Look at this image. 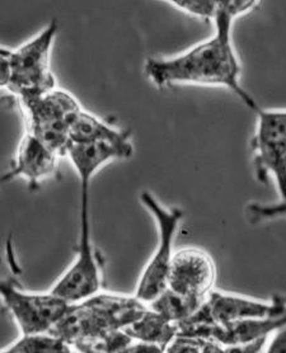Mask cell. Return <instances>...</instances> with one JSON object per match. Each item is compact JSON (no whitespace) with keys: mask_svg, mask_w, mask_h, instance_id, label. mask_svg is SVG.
<instances>
[{"mask_svg":"<svg viewBox=\"0 0 286 353\" xmlns=\"http://www.w3.org/2000/svg\"><path fill=\"white\" fill-rule=\"evenodd\" d=\"M285 312L286 296L275 295L270 301H263L213 290L199 312L184 323L225 327L242 321L266 319Z\"/></svg>","mask_w":286,"mask_h":353,"instance_id":"obj_9","label":"cell"},{"mask_svg":"<svg viewBox=\"0 0 286 353\" xmlns=\"http://www.w3.org/2000/svg\"><path fill=\"white\" fill-rule=\"evenodd\" d=\"M251 140L254 174L258 182L274 181L280 201H286V110L258 108Z\"/></svg>","mask_w":286,"mask_h":353,"instance_id":"obj_7","label":"cell"},{"mask_svg":"<svg viewBox=\"0 0 286 353\" xmlns=\"http://www.w3.org/2000/svg\"><path fill=\"white\" fill-rule=\"evenodd\" d=\"M146 309L148 305L135 295L98 292L82 303L73 304L51 333L74 347L104 332L126 330Z\"/></svg>","mask_w":286,"mask_h":353,"instance_id":"obj_3","label":"cell"},{"mask_svg":"<svg viewBox=\"0 0 286 353\" xmlns=\"http://www.w3.org/2000/svg\"><path fill=\"white\" fill-rule=\"evenodd\" d=\"M205 342L207 341L200 338L177 334L175 339L166 347L164 353H201Z\"/></svg>","mask_w":286,"mask_h":353,"instance_id":"obj_20","label":"cell"},{"mask_svg":"<svg viewBox=\"0 0 286 353\" xmlns=\"http://www.w3.org/2000/svg\"><path fill=\"white\" fill-rule=\"evenodd\" d=\"M19 105L27 120V132L66 158L73 122L83 110L79 101L70 92L56 88L42 96L21 99Z\"/></svg>","mask_w":286,"mask_h":353,"instance_id":"obj_5","label":"cell"},{"mask_svg":"<svg viewBox=\"0 0 286 353\" xmlns=\"http://www.w3.org/2000/svg\"><path fill=\"white\" fill-rule=\"evenodd\" d=\"M0 296L22 336L51 333L73 305L50 291L30 292L12 281H1Z\"/></svg>","mask_w":286,"mask_h":353,"instance_id":"obj_8","label":"cell"},{"mask_svg":"<svg viewBox=\"0 0 286 353\" xmlns=\"http://www.w3.org/2000/svg\"><path fill=\"white\" fill-rule=\"evenodd\" d=\"M121 353H164V348L159 345H148L143 342L133 341Z\"/></svg>","mask_w":286,"mask_h":353,"instance_id":"obj_22","label":"cell"},{"mask_svg":"<svg viewBox=\"0 0 286 353\" xmlns=\"http://www.w3.org/2000/svg\"><path fill=\"white\" fill-rule=\"evenodd\" d=\"M286 327V312L281 315L260 321H242L225 327L182 324L178 327V334L187 337L200 338L204 341L216 342L222 347H234L254 343L269 338L281 328Z\"/></svg>","mask_w":286,"mask_h":353,"instance_id":"obj_12","label":"cell"},{"mask_svg":"<svg viewBox=\"0 0 286 353\" xmlns=\"http://www.w3.org/2000/svg\"><path fill=\"white\" fill-rule=\"evenodd\" d=\"M216 281L214 259L204 249L187 247L175 252L168 273L167 289L181 296L207 301Z\"/></svg>","mask_w":286,"mask_h":353,"instance_id":"obj_10","label":"cell"},{"mask_svg":"<svg viewBox=\"0 0 286 353\" xmlns=\"http://www.w3.org/2000/svg\"><path fill=\"white\" fill-rule=\"evenodd\" d=\"M263 353H286V327L275 332L269 338Z\"/></svg>","mask_w":286,"mask_h":353,"instance_id":"obj_21","label":"cell"},{"mask_svg":"<svg viewBox=\"0 0 286 353\" xmlns=\"http://www.w3.org/2000/svg\"><path fill=\"white\" fill-rule=\"evenodd\" d=\"M134 155V150L124 149L106 143L70 144L66 158L78 173L80 182H92L95 173L113 161H126Z\"/></svg>","mask_w":286,"mask_h":353,"instance_id":"obj_13","label":"cell"},{"mask_svg":"<svg viewBox=\"0 0 286 353\" xmlns=\"http://www.w3.org/2000/svg\"><path fill=\"white\" fill-rule=\"evenodd\" d=\"M125 332L134 341L159 345L166 350L178 334V327L148 306L143 315L130 324Z\"/></svg>","mask_w":286,"mask_h":353,"instance_id":"obj_15","label":"cell"},{"mask_svg":"<svg viewBox=\"0 0 286 353\" xmlns=\"http://www.w3.org/2000/svg\"><path fill=\"white\" fill-rule=\"evenodd\" d=\"M89 190L90 183L80 182L79 236L75 258L50 289V292L70 304L95 296L102 286V257L92 241Z\"/></svg>","mask_w":286,"mask_h":353,"instance_id":"obj_4","label":"cell"},{"mask_svg":"<svg viewBox=\"0 0 286 353\" xmlns=\"http://www.w3.org/2000/svg\"><path fill=\"white\" fill-rule=\"evenodd\" d=\"M204 303L205 301H198L189 297L181 296L167 289L148 306L151 310H154L155 313L162 315L168 321L178 327L198 313L200 307L204 305Z\"/></svg>","mask_w":286,"mask_h":353,"instance_id":"obj_16","label":"cell"},{"mask_svg":"<svg viewBox=\"0 0 286 353\" xmlns=\"http://www.w3.org/2000/svg\"><path fill=\"white\" fill-rule=\"evenodd\" d=\"M63 158L30 132H24L17 148L10 169L1 176V182L23 179L32 191L45 181L59 176Z\"/></svg>","mask_w":286,"mask_h":353,"instance_id":"obj_11","label":"cell"},{"mask_svg":"<svg viewBox=\"0 0 286 353\" xmlns=\"http://www.w3.org/2000/svg\"><path fill=\"white\" fill-rule=\"evenodd\" d=\"M168 4L175 9L181 10L187 16L214 22L219 12L220 1H192V0H171Z\"/></svg>","mask_w":286,"mask_h":353,"instance_id":"obj_18","label":"cell"},{"mask_svg":"<svg viewBox=\"0 0 286 353\" xmlns=\"http://www.w3.org/2000/svg\"><path fill=\"white\" fill-rule=\"evenodd\" d=\"M258 7V1H220L210 39L173 57H149L144 65L145 77L157 88L175 84L229 89L254 113L260 108L243 88L242 65L233 45L234 21Z\"/></svg>","mask_w":286,"mask_h":353,"instance_id":"obj_1","label":"cell"},{"mask_svg":"<svg viewBox=\"0 0 286 353\" xmlns=\"http://www.w3.org/2000/svg\"><path fill=\"white\" fill-rule=\"evenodd\" d=\"M247 214L252 223H261L278 217H286V201H278L276 203L252 202L247 208Z\"/></svg>","mask_w":286,"mask_h":353,"instance_id":"obj_19","label":"cell"},{"mask_svg":"<svg viewBox=\"0 0 286 353\" xmlns=\"http://www.w3.org/2000/svg\"></svg>","mask_w":286,"mask_h":353,"instance_id":"obj_26","label":"cell"},{"mask_svg":"<svg viewBox=\"0 0 286 353\" xmlns=\"http://www.w3.org/2000/svg\"><path fill=\"white\" fill-rule=\"evenodd\" d=\"M74 353H78V352H75V351H74Z\"/></svg>","mask_w":286,"mask_h":353,"instance_id":"obj_25","label":"cell"},{"mask_svg":"<svg viewBox=\"0 0 286 353\" xmlns=\"http://www.w3.org/2000/svg\"><path fill=\"white\" fill-rule=\"evenodd\" d=\"M201 353H225V347H222V345H219L216 342L207 341Z\"/></svg>","mask_w":286,"mask_h":353,"instance_id":"obj_23","label":"cell"},{"mask_svg":"<svg viewBox=\"0 0 286 353\" xmlns=\"http://www.w3.org/2000/svg\"><path fill=\"white\" fill-rule=\"evenodd\" d=\"M9 347L23 353H74L72 345L53 333L22 336Z\"/></svg>","mask_w":286,"mask_h":353,"instance_id":"obj_17","label":"cell"},{"mask_svg":"<svg viewBox=\"0 0 286 353\" xmlns=\"http://www.w3.org/2000/svg\"><path fill=\"white\" fill-rule=\"evenodd\" d=\"M70 141L72 144L106 143L134 150L130 131L116 128L84 108L73 122Z\"/></svg>","mask_w":286,"mask_h":353,"instance_id":"obj_14","label":"cell"},{"mask_svg":"<svg viewBox=\"0 0 286 353\" xmlns=\"http://www.w3.org/2000/svg\"><path fill=\"white\" fill-rule=\"evenodd\" d=\"M140 202L157 223L158 241L151 259L144 267L136 286L135 296L149 305L167 290L168 273L175 257V241L183 219L180 208H167L149 192L143 191Z\"/></svg>","mask_w":286,"mask_h":353,"instance_id":"obj_6","label":"cell"},{"mask_svg":"<svg viewBox=\"0 0 286 353\" xmlns=\"http://www.w3.org/2000/svg\"><path fill=\"white\" fill-rule=\"evenodd\" d=\"M57 31V21L53 19L19 48L12 50L1 46V88L9 90L18 101L42 96L57 88L51 70V51Z\"/></svg>","mask_w":286,"mask_h":353,"instance_id":"obj_2","label":"cell"},{"mask_svg":"<svg viewBox=\"0 0 286 353\" xmlns=\"http://www.w3.org/2000/svg\"><path fill=\"white\" fill-rule=\"evenodd\" d=\"M0 353H23V352H19V351H16V350H13V348H10V347H8V348H6V350H3Z\"/></svg>","mask_w":286,"mask_h":353,"instance_id":"obj_24","label":"cell"}]
</instances>
